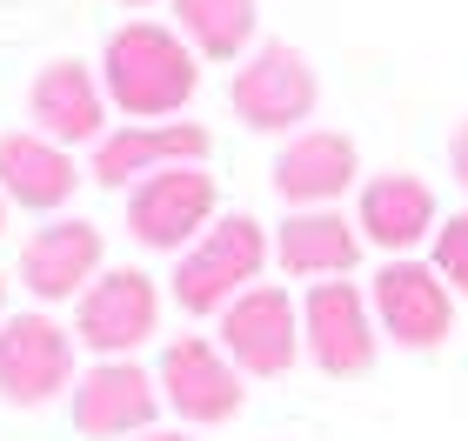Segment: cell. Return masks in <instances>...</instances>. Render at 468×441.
Listing matches in <instances>:
<instances>
[{
	"mask_svg": "<svg viewBox=\"0 0 468 441\" xmlns=\"http://www.w3.org/2000/svg\"><path fill=\"white\" fill-rule=\"evenodd\" d=\"M101 88L127 121H181L201 94V54L175 20H121L101 47Z\"/></svg>",
	"mask_w": 468,
	"mask_h": 441,
	"instance_id": "obj_1",
	"label": "cell"
},
{
	"mask_svg": "<svg viewBox=\"0 0 468 441\" xmlns=\"http://www.w3.org/2000/svg\"><path fill=\"white\" fill-rule=\"evenodd\" d=\"M355 174H361V154L335 128H302L274 154V194L288 207H335L355 187Z\"/></svg>",
	"mask_w": 468,
	"mask_h": 441,
	"instance_id": "obj_16",
	"label": "cell"
},
{
	"mask_svg": "<svg viewBox=\"0 0 468 441\" xmlns=\"http://www.w3.org/2000/svg\"><path fill=\"white\" fill-rule=\"evenodd\" d=\"M355 227L361 241H375L381 255H415L421 241H435V187L409 174V167H388V174H368L355 194Z\"/></svg>",
	"mask_w": 468,
	"mask_h": 441,
	"instance_id": "obj_14",
	"label": "cell"
},
{
	"mask_svg": "<svg viewBox=\"0 0 468 441\" xmlns=\"http://www.w3.org/2000/svg\"><path fill=\"white\" fill-rule=\"evenodd\" d=\"M101 275V227L94 221H48L20 247V288L34 301H80L88 281Z\"/></svg>",
	"mask_w": 468,
	"mask_h": 441,
	"instance_id": "obj_15",
	"label": "cell"
},
{
	"mask_svg": "<svg viewBox=\"0 0 468 441\" xmlns=\"http://www.w3.org/2000/svg\"><path fill=\"white\" fill-rule=\"evenodd\" d=\"M134 441H195V435H167V428H147V435H134Z\"/></svg>",
	"mask_w": 468,
	"mask_h": 441,
	"instance_id": "obj_22",
	"label": "cell"
},
{
	"mask_svg": "<svg viewBox=\"0 0 468 441\" xmlns=\"http://www.w3.org/2000/svg\"><path fill=\"white\" fill-rule=\"evenodd\" d=\"M274 261V235L254 215H215V227L181 247L175 261V301L187 314H221L234 294H248L261 281V268Z\"/></svg>",
	"mask_w": 468,
	"mask_h": 441,
	"instance_id": "obj_3",
	"label": "cell"
},
{
	"mask_svg": "<svg viewBox=\"0 0 468 441\" xmlns=\"http://www.w3.org/2000/svg\"><path fill=\"white\" fill-rule=\"evenodd\" d=\"M429 261H435V275L449 281L455 294H468V207L462 215H449L435 227V241H429Z\"/></svg>",
	"mask_w": 468,
	"mask_h": 441,
	"instance_id": "obj_20",
	"label": "cell"
},
{
	"mask_svg": "<svg viewBox=\"0 0 468 441\" xmlns=\"http://www.w3.org/2000/svg\"><path fill=\"white\" fill-rule=\"evenodd\" d=\"M0 227H7V194H0Z\"/></svg>",
	"mask_w": 468,
	"mask_h": 441,
	"instance_id": "obj_24",
	"label": "cell"
},
{
	"mask_svg": "<svg viewBox=\"0 0 468 441\" xmlns=\"http://www.w3.org/2000/svg\"><path fill=\"white\" fill-rule=\"evenodd\" d=\"M0 308H7V281H0Z\"/></svg>",
	"mask_w": 468,
	"mask_h": 441,
	"instance_id": "obj_25",
	"label": "cell"
},
{
	"mask_svg": "<svg viewBox=\"0 0 468 441\" xmlns=\"http://www.w3.org/2000/svg\"><path fill=\"white\" fill-rule=\"evenodd\" d=\"M368 308H375V328L409 354H435L455 328V288L435 275V261H415V255H388L375 268Z\"/></svg>",
	"mask_w": 468,
	"mask_h": 441,
	"instance_id": "obj_6",
	"label": "cell"
},
{
	"mask_svg": "<svg viewBox=\"0 0 468 441\" xmlns=\"http://www.w3.org/2000/svg\"><path fill=\"white\" fill-rule=\"evenodd\" d=\"M74 388V334L54 314H7L0 321V402L48 408Z\"/></svg>",
	"mask_w": 468,
	"mask_h": 441,
	"instance_id": "obj_10",
	"label": "cell"
},
{
	"mask_svg": "<svg viewBox=\"0 0 468 441\" xmlns=\"http://www.w3.org/2000/svg\"><path fill=\"white\" fill-rule=\"evenodd\" d=\"M175 14V34L195 47L201 60H234L254 54V34H261V0H167Z\"/></svg>",
	"mask_w": 468,
	"mask_h": 441,
	"instance_id": "obj_19",
	"label": "cell"
},
{
	"mask_svg": "<svg viewBox=\"0 0 468 441\" xmlns=\"http://www.w3.org/2000/svg\"><path fill=\"white\" fill-rule=\"evenodd\" d=\"M274 261L294 281H342L361 261V227L335 207H294L288 221H274Z\"/></svg>",
	"mask_w": 468,
	"mask_h": 441,
	"instance_id": "obj_17",
	"label": "cell"
},
{
	"mask_svg": "<svg viewBox=\"0 0 468 441\" xmlns=\"http://www.w3.org/2000/svg\"><path fill=\"white\" fill-rule=\"evenodd\" d=\"M228 362L248 374V382H282V374L302 362V301L282 281H254L248 294H234L221 308V334Z\"/></svg>",
	"mask_w": 468,
	"mask_h": 441,
	"instance_id": "obj_5",
	"label": "cell"
},
{
	"mask_svg": "<svg viewBox=\"0 0 468 441\" xmlns=\"http://www.w3.org/2000/svg\"><path fill=\"white\" fill-rule=\"evenodd\" d=\"M121 7H154V0H121Z\"/></svg>",
	"mask_w": 468,
	"mask_h": 441,
	"instance_id": "obj_23",
	"label": "cell"
},
{
	"mask_svg": "<svg viewBox=\"0 0 468 441\" xmlns=\"http://www.w3.org/2000/svg\"><path fill=\"white\" fill-rule=\"evenodd\" d=\"M161 402L181 415V422L195 428H221L241 415L248 402V374L228 362L221 341H207V334H181V341L161 348Z\"/></svg>",
	"mask_w": 468,
	"mask_h": 441,
	"instance_id": "obj_9",
	"label": "cell"
},
{
	"mask_svg": "<svg viewBox=\"0 0 468 441\" xmlns=\"http://www.w3.org/2000/svg\"><path fill=\"white\" fill-rule=\"evenodd\" d=\"M221 215V187L207 174V161L195 167H161V174H147L127 187V235L141 247H154V255H181V247H195L207 227Z\"/></svg>",
	"mask_w": 468,
	"mask_h": 441,
	"instance_id": "obj_4",
	"label": "cell"
},
{
	"mask_svg": "<svg viewBox=\"0 0 468 441\" xmlns=\"http://www.w3.org/2000/svg\"><path fill=\"white\" fill-rule=\"evenodd\" d=\"M154 334H161V288L141 268H101L74 301V341L94 348L101 362H127Z\"/></svg>",
	"mask_w": 468,
	"mask_h": 441,
	"instance_id": "obj_7",
	"label": "cell"
},
{
	"mask_svg": "<svg viewBox=\"0 0 468 441\" xmlns=\"http://www.w3.org/2000/svg\"><path fill=\"white\" fill-rule=\"evenodd\" d=\"M228 108L248 134H302L314 128V108H322V74L314 60L294 47V40H254L248 60H234L228 80Z\"/></svg>",
	"mask_w": 468,
	"mask_h": 441,
	"instance_id": "obj_2",
	"label": "cell"
},
{
	"mask_svg": "<svg viewBox=\"0 0 468 441\" xmlns=\"http://www.w3.org/2000/svg\"><path fill=\"white\" fill-rule=\"evenodd\" d=\"M80 187V167L60 141L48 134H0V194L34 207V215H54V207H68Z\"/></svg>",
	"mask_w": 468,
	"mask_h": 441,
	"instance_id": "obj_18",
	"label": "cell"
},
{
	"mask_svg": "<svg viewBox=\"0 0 468 441\" xmlns=\"http://www.w3.org/2000/svg\"><path fill=\"white\" fill-rule=\"evenodd\" d=\"M207 154H215V141H207L201 121H121L114 134L94 141L88 174L101 187H134L147 174H161V167H195Z\"/></svg>",
	"mask_w": 468,
	"mask_h": 441,
	"instance_id": "obj_11",
	"label": "cell"
},
{
	"mask_svg": "<svg viewBox=\"0 0 468 441\" xmlns=\"http://www.w3.org/2000/svg\"><path fill=\"white\" fill-rule=\"evenodd\" d=\"M154 408H161V382L141 362H94L74 382V428L94 435V441L147 435L154 428Z\"/></svg>",
	"mask_w": 468,
	"mask_h": 441,
	"instance_id": "obj_13",
	"label": "cell"
},
{
	"mask_svg": "<svg viewBox=\"0 0 468 441\" xmlns=\"http://www.w3.org/2000/svg\"><path fill=\"white\" fill-rule=\"evenodd\" d=\"M375 308L355 281H308L302 294V348L328 382H361L375 368Z\"/></svg>",
	"mask_w": 468,
	"mask_h": 441,
	"instance_id": "obj_8",
	"label": "cell"
},
{
	"mask_svg": "<svg viewBox=\"0 0 468 441\" xmlns=\"http://www.w3.org/2000/svg\"><path fill=\"white\" fill-rule=\"evenodd\" d=\"M449 174H455V187H468V121L449 134Z\"/></svg>",
	"mask_w": 468,
	"mask_h": 441,
	"instance_id": "obj_21",
	"label": "cell"
},
{
	"mask_svg": "<svg viewBox=\"0 0 468 441\" xmlns=\"http://www.w3.org/2000/svg\"><path fill=\"white\" fill-rule=\"evenodd\" d=\"M108 88H101V74L88 60H48V68L34 74L27 88V121L34 134H48L60 147H88L108 134Z\"/></svg>",
	"mask_w": 468,
	"mask_h": 441,
	"instance_id": "obj_12",
	"label": "cell"
}]
</instances>
